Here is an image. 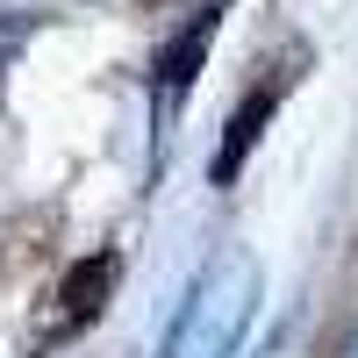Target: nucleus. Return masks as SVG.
Masks as SVG:
<instances>
[{
    "mask_svg": "<svg viewBox=\"0 0 358 358\" xmlns=\"http://www.w3.org/2000/svg\"><path fill=\"white\" fill-rule=\"evenodd\" d=\"M251 301H258V265L244 251H222L187 287L179 322H172L158 358H236L244 351V330H251Z\"/></svg>",
    "mask_w": 358,
    "mask_h": 358,
    "instance_id": "nucleus-1",
    "label": "nucleus"
},
{
    "mask_svg": "<svg viewBox=\"0 0 358 358\" xmlns=\"http://www.w3.org/2000/svg\"><path fill=\"white\" fill-rule=\"evenodd\" d=\"M287 79H301V72H273L265 86H251V94H244V108H229V122H222V143H215V158H208V179H215V187H236V172H244V158L258 151L265 122L280 115V94H287Z\"/></svg>",
    "mask_w": 358,
    "mask_h": 358,
    "instance_id": "nucleus-2",
    "label": "nucleus"
},
{
    "mask_svg": "<svg viewBox=\"0 0 358 358\" xmlns=\"http://www.w3.org/2000/svg\"><path fill=\"white\" fill-rule=\"evenodd\" d=\"M215 29H222V0H208V8H194L187 29H179V36L158 50V108H172V101L194 94V79H201V65H208Z\"/></svg>",
    "mask_w": 358,
    "mask_h": 358,
    "instance_id": "nucleus-3",
    "label": "nucleus"
},
{
    "mask_svg": "<svg viewBox=\"0 0 358 358\" xmlns=\"http://www.w3.org/2000/svg\"><path fill=\"white\" fill-rule=\"evenodd\" d=\"M115 273H122V251H94V258H79L72 273H65V287H57V315H65V330H79V322L101 315Z\"/></svg>",
    "mask_w": 358,
    "mask_h": 358,
    "instance_id": "nucleus-4",
    "label": "nucleus"
}]
</instances>
